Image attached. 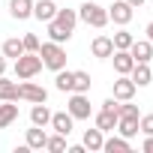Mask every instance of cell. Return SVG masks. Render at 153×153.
<instances>
[{"label":"cell","instance_id":"6da1fadb","mask_svg":"<svg viewBox=\"0 0 153 153\" xmlns=\"http://www.w3.org/2000/svg\"><path fill=\"white\" fill-rule=\"evenodd\" d=\"M78 21H84V24L93 27V30H102V27L111 24V21H108V9H102L96 0H84V3L78 6Z\"/></svg>","mask_w":153,"mask_h":153},{"label":"cell","instance_id":"7a4b0ae2","mask_svg":"<svg viewBox=\"0 0 153 153\" xmlns=\"http://www.w3.org/2000/svg\"><path fill=\"white\" fill-rule=\"evenodd\" d=\"M42 69H45V66H42V57L33 54V51H24L21 57H15V66H12V72H15V78H18V81L36 78Z\"/></svg>","mask_w":153,"mask_h":153},{"label":"cell","instance_id":"3957f363","mask_svg":"<svg viewBox=\"0 0 153 153\" xmlns=\"http://www.w3.org/2000/svg\"><path fill=\"white\" fill-rule=\"evenodd\" d=\"M39 57H42V66L45 69H51V72H57V69H63L66 66V48L60 45V42H42L39 45Z\"/></svg>","mask_w":153,"mask_h":153},{"label":"cell","instance_id":"277c9868","mask_svg":"<svg viewBox=\"0 0 153 153\" xmlns=\"http://www.w3.org/2000/svg\"><path fill=\"white\" fill-rule=\"evenodd\" d=\"M66 111L75 117V120H90L93 108H90V96L87 93H69L66 99Z\"/></svg>","mask_w":153,"mask_h":153},{"label":"cell","instance_id":"5b68a950","mask_svg":"<svg viewBox=\"0 0 153 153\" xmlns=\"http://www.w3.org/2000/svg\"><path fill=\"white\" fill-rule=\"evenodd\" d=\"M18 99H24V102H48V90L42 87V84H36V81H21L18 84Z\"/></svg>","mask_w":153,"mask_h":153},{"label":"cell","instance_id":"8992f818","mask_svg":"<svg viewBox=\"0 0 153 153\" xmlns=\"http://www.w3.org/2000/svg\"><path fill=\"white\" fill-rule=\"evenodd\" d=\"M132 18H135V9L126 3V0H114V3L108 6V21H114L117 27H126Z\"/></svg>","mask_w":153,"mask_h":153},{"label":"cell","instance_id":"52a82bcc","mask_svg":"<svg viewBox=\"0 0 153 153\" xmlns=\"http://www.w3.org/2000/svg\"><path fill=\"white\" fill-rule=\"evenodd\" d=\"M54 132H60V135H72V129H75V117L69 114V111H51V123H48Z\"/></svg>","mask_w":153,"mask_h":153},{"label":"cell","instance_id":"ba28073f","mask_svg":"<svg viewBox=\"0 0 153 153\" xmlns=\"http://www.w3.org/2000/svg\"><path fill=\"white\" fill-rule=\"evenodd\" d=\"M135 81L129 78V75H117V81H114V90H111V96L117 99V102H126V99H132L135 96Z\"/></svg>","mask_w":153,"mask_h":153},{"label":"cell","instance_id":"9c48e42d","mask_svg":"<svg viewBox=\"0 0 153 153\" xmlns=\"http://www.w3.org/2000/svg\"><path fill=\"white\" fill-rule=\"evenodd\" d=\"M90 54L99 57V60H108V57L114 54V42H111V36H108V33L93 36V42H90Z\"/></svg>","mask_w":153,"mask_h":153},{"label":"cell","instance_id":"30bf717a","mask_svg":"<svg viewBox=\"0 0 153 153\" xmlns=\"http://www.w3.org/2000/svg\"><path fill=\"white\" fill-rule=\"evenodd\" d=\"M129 54H132V60H135V63H150V60H153V42H150V39H138V36H135V42L129 45Z\"/></svg>","mask_w":153,"mask_h":153},{"label":"cell","instance_id":"8fae6325","mask_svg":"<svg viewBox=\"0 0 153 153\" xmlns=\"http://www.w3.org/2000/svg\"><path fill=\"white\" fill-rule=\"evenodd\" d=\"M117 111H111V108H99L96 114H93V126L96 129H102V132H114V126H117Z\"/></svg>","mask_w":153,"mask_h":153},{"label":"cell","instance_id":"7c38bea8","mask_svg":"<svg viewBox=\"0 0 153 153\" xmlns=\"http://www.w3.org/2000/svg\"><path fill=\"white\" fill-rule=\"evenodd\" d=\"M57 15V3H54V0H33V18L36 21H51Z\"/></svg>","mask_w":153,"mask_h":153},{"label":"cell","instance_id":"4fadbf2b","mask_svg":"<svg viewBox=\"0 0 153 153\" xmlns=\"http://www.w3.org/2000/svg\"><path fill=\"white\" fill-rule=\"evenodd\" d=\"M45 141H48L45 126H33V129H27V135H24V144H27L30 150H45Z\"/></svg>","mask_w":153,"mask_h":153},{"label":"cell","instance_id":"5bb4252c","mask_svg":"<svg viewBox=\"0 0 153 153\" xmlns=\"http://www.w3.org/2000/svg\"><path fill=\"white\" fill-rule=\"evenodd\" d=\"M129 78L135 81V87H147V84L153 81V69H150V63H135L132 72H129Z\"/></svg>","mask_w":153,"mask_h":153},{"label":"cell","instance_id":"9a60e30c","mask_svg":"<svg viewBox=\"0 0 153 153\" xmlns=\"http://www.w3.org/2000/svg\"><path fill=\"white\" fill-rule=\"evenodd\" d=\"M9 15L18 21L33 18V0H9Z\"/></svg>","mask_w":153,"mask_h":153},{"label":"cell","instance_id":"2e32d148","mask_svg":"<svg viewBox=\"0 0 153 153\" xmlns=\"http://www.w3.org/2000/svg\"><path fill=\"white\" fill-rule=\"evenodd\" d=\"M51 21H57L63 30L75 33V24H78V9H60V6H57V15H54Z\"/></svg>","mask_w":153,"mask_h":153},{"label":"cell","instance_id":"e0dca14e","mask_svg":"<svg viewBox=\"0 0 153 153\" xmlns=\"http://www.w3.org/2000/svg\"><path fill=\"white\" fill-rule=\"evenodd\" d=\"M102 141H105V132H102V129H96V126H93V129H84L81 144H84L90 153H99V150H102Z\"/></svg>","mask_w":153,"mask_h":153},{"label":"cell","instance_id":"ac0fdd59","mask_svg":"<svg viewBox=\"0 0 153 153\" xmlns=\"http://www.w3.org/2000/svg\"><path fill=\"white\" fill-rule=\"evenodd\" d=\"M0 102H18V81L0 75Z\"/></svg>","mask_w":153,"mask_h":153},{"label":"cell","instance_id":"d6986e66","mask_svg":"<svg viewBox=\"0 0 153 153\" xmlns=\"http://www.w3.org/2000/svg\"><path fill=\"white\" fill-rule=\"evenodd\" d=\"M111 60H114V72H117V75H129V72H132V66H135V60H132V54H129V51H114V54H111Z\"/></svg>","mask_w":153,"mask_h":153},{"label":"cell","instance_id":"ffe728a7","mask_svg":"<svg viewBox=\"0 0 153 153\" xmlns=\"http://www.w3.org/2000/svg\"><path fill=\"white\" fill-rule=\"evenodd\" d=\"M30 123H33V126H48V123H51V108H48L45 102H33V108H30Z\"/></svg>","mask_w":153,"mask_h":153},{"label":"cell","instance_id":"44dd1931","mask_svg":"<svg viewBox=\"0 0 153 153\" xmlns=\"http://www.w3.org/2000/svg\"><path fill=\"white\" fill-rule=\"evenodd\" d=\"M102 150H105V153H129L132 144H129V138H123V135H111V138L102 141Z\"/></svg>","mask_w":153,"mask_h":153},{"label":"cell","instance_id":"7402d4cb","mask_svg":"<svg viewBox=\"0 0 153 153\" xmlns=\"http://www.w3.org/2000/svg\"><path fill=\"white\" fill-rule=\"evenodd\" d=\"M0 54H3L6 60H15V57L24 54V42L18 36H9V39H3V51H0Z\"/></svg>","mask_w":153,"mask_h":153},{"label":"cell","instance_id":"603a6c76","mask_svg":"<svg viewBox=\"0 0 153 153\" xmlns=\"http://www.w3.org/2000/svg\"><path fill=\"white\" fill-rule=\"evenodd\" d=\"M18 120V105L15 102H0V129H6Z\"/></svg>","mask_w":153,"mask_h":153},{"label":"cell","instance_id":"cb8c5ba5","mask_svg":"<svg viewBox=\"0 0 153 153\" xmlns=\"http://www.w3.org/2000/svg\"><path fill=\"white\" fill-rule=\"evenodd\" d=\"M72 93H90V72L84 69L72 72Z\"/></svg>","mask_w":153,"mask_h":153},{"label":"cell","instance_id":"d4e9b609","mask_svg":"<svg viewBox=\"0 0 153 153\" xmlns=\"http://www.w3.org/2000/svg\"><path fill=\"white\" fill-rule=\"evenodd\" d=\"M117 135H123V138H135L138 135V120L135 117H117Z\"/></svg>","mask_w":153,"mask_h":153},{"label":"cell","instance_id":"484cf974","mask_svg":"<svg viewBox=\"0 0 153 153\" xmlns=\"http://www.w3.org/2000/svg\"><path fill=\"white\" fill-rule=\"evenodd\" d=\"M54 87L60 90V93H72V69H57L54 72Z\"/></svg>","mask_w":153,"mask_h":153},{"label":"cell","instance_id":"4316f807","mask_svg":"<svg viewBox=\"0 0 153 153\" xmlns=\"http://www.w3.org/2000/svg\"><path fill=\"white\" fill-rule=\"evenodd\" d=\"M45 27H48V39H51V42H60V45H63V42H69V39H72V33H69V30H63L57 21H45Z\"/></svg>","mask_w":153,"mask_h":153},{"label":"cell","instance_id":"83f0119b","mask_svg":"<svg viewBox=\"0 0 153 153\" xmlns=\"http://www.w3.org/2000/svg\"><path fill=\"white\" fill-rule=\"evenodd\" d=\"M111 42H114V51H129V45L135 42V36H132L126 27H120V30L111 36Z\"/></svg>","mask_w":153,"mask_h":153},{"label":"cell","instance_id":"f1b7e54d","mask_svg":"<svg viewBox=\"0 0 153 153\" xmlns=\"http://www.w3.org/2000/svg\"><path fill=\"white\" fill-rule=\"evenodd\" d=\"M45 150H51V153H63V150H66V135H60V132L48 135V141H45Z\"/></svg>","mask_w":153,"mask_h":153},{"label":"cell","instance_id":"f546056e","mask_svg":"<svg viewBox=\"0 0 153 153\" xmlns=\"http://www.w3.org/2000/svg\"><path fill=\"white\" fill-rule=\"evenodd\" d=\"M21 42H24V51L39 54V45H42V42H39V36H36V33H24V36H21Z\"/></svg>","mask_w":153,"mask_h":153},{"label":"cell","instance_id":"4dcf8cb0","mask_svg":"<svg viewBox=\"0 0 153 153\" xmlns=\"http://www.w3.org/2000/svg\"><path fill=\"white\" fill-rule=\"evenodd\" d=\"M138 132L141 135H153V114H141L138 117Z\"/></svg>","mask_w":153,"mask_h":153},{"label":"cell","instance_id":"1f68e13d","mask_svg":"<svg viewBox=\"0 0 153 153\" xmlns=\"http://www.w3.org/2000/svg\"><path fill=\"white\" fill-rule=\"evenodd\" d=\"M141 150H144V153H153V135H144V141H141Z\"/></svg>","mask_w":153,"mask_h":153},{"label":"cell","instance_id":"d6a6232c","mask_svg":"<svg viewBox=\"0 0 153 153\" xmlns=\"http://www.w3.org/2000/svg\"><path fill=\"white\" fill-rule=\"evenodd\" d=\"M126 3H129V6H132V9H141V6H144V3H147V0H126Z\"/></svg>","mask_w":153,"mask_h":153},{"label":"cell","instance_id":"836d02e7","mask_svg":"<svg viewBox=\"0 0 153 153\" xmlns=\"http://www.w3.org/2000/svg\"><path fill=\"white\" fill-rule=\"evenodd\" d=\"M144 33H147V36H144V39H150V42H153V21H150V24H147V27H144Z\"/></svg>","mask_w":153,"mask_h":153},{"label":"cell","instance_id":"e575fe53","mask_svg":"<svg viewBox=\"0 0 153 153\" xmlns=\"http://www.w3.org/2000/svg\"><path fill=\"white\" fill-rule=\"evenodd\" d=\"M6 66H9V63H6V57L0 54V75H6Z\"/></svg>","mask_w":153,"mask_h":153}]
</instances>
